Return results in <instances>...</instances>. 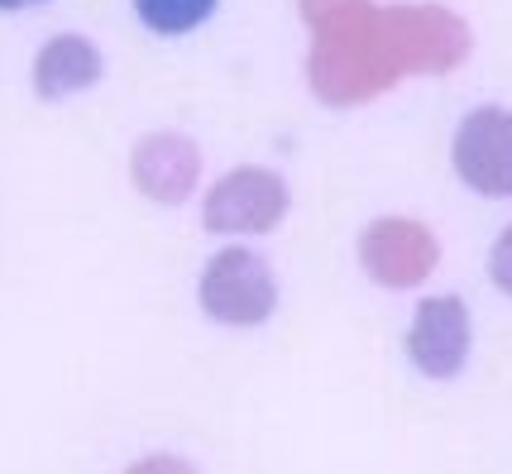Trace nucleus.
I'll use <instances>...</instances> for the list:
<instances>
[{
  "mask_svg": "<svg viewBox=\"0 0 512 474\" xmlns=\"http://www.w3.org/2000/svg\"><path fill=\"white\" fill-rule=\"evenodd\" d=\"M197 302L201 312L221 326H264L278 307V273L259 249L230 245L206 259Z\"/></svg>",
  "mask_w": 512,
  "mask_h": 474,
  "instance_id": "f257e3e1",
  "label": "nucleus"
},
{
  "mask_svg": "<svg viewBox=\"0 0 512 474\" xmlns=\"http://www.w3.org/2000/svg\"><path fill=\"white\" fill-rule=\"evenodd\" d=\"M450 163L465 187L479 197H512V111L508 106H479L460 120Z\"/></svg>",
  "mask_w": 512,
  "mask_h": 474,
  "instance_id": "f03ea898",
  "label": "nucleus"
},
{
  "mask_svg": "<svg viewBox=\"0 0 512 474\" xmlns=\"http://www.w3.org/2000/svg\"><path fill=\"white\" fill-rule=\"evenodd\" d=\"M288 211V187L268 168H235L206 192L201 206V226L225 230V235H245V230H268L283 221Z\"/></svg>",
  "mask_w": 512,
  "mask_h": 474,
  "instance_id": "7ed1b4c3",
  "label": "nucleus"
},
{
  "mask_svg": "<svg viewBox=\"0 0 512 474\" xmlns=\"http://www.w3.org/2000/svg\"><path fill=\"white\" fill-rule=\"evenodd\" d=\"M469 307L460 297H426L412 312V331H407V360L417 364L426 379H455L469 360Z\"/></svg>",
  "mask_w": 512,
  "mask_h": 474,
  "instance_id": "20e7f679",
  "label": "nucleus"
},
{
  "mask_svg": "<svg viewBox=\"0 0 512 474\" xmlns=\"http://www.w3.org/2000/svg\"><path fill=\"white\" fill-rule=\"evenodd\" d=\"M106 77V58L87 34H53L34 53V96L39 101H67L82 96Z\"/></svg>",
  "mask_w": 512,
  "mask_h": 474,
  "instance_id": "39448f33",
  "label": "nucleus"
},
{
  "mask_svg": "<svg viewBox=\"0 0 512 474\" xmlns=\"http://www.w3.org/2000/svg\"><path fill=\"white\" fill-rule=\"evenodd\" d=\"M192 168H197V154L178 135H154L134 149V182L158 202H178L192 182Z\"/></svg>",
  "mask_w": 512,
  "mask_h": 474,
  "instance_id": "423d86ee",
  "label": "nucleus"
},
{
  "mask_svg": "<svg viewBox=\"0 0 512 474\" xmlns=\"http://www.w3.org/2000/svg\"><path fill=\"white\" fill-rule=\"evenodd\" d=\"M139 24L149 34H163V39H178V34H192L201 24L221 10V0H130Z\"/></svg>",
  "mask_w": 512,
  "mask_h": 474,
  "instance_id": "0eeeda50",
  "label": "nucleus"
},
{
  "mask_svg": "<svg viewBox=\"0 0 512 474\" xmlns=\"http://www.w3.org/2000/svg\"><path fill=\"white\" fill-rule=\"evenodd\" d=\"M489 273H493V283L503 288V293L512 297V226L493 240V254H489Z\"/></svg>",
  "mask_w": 512,
  "mask_h": 474,
  "instance_id": "6e6552de",
  "label": "nucleus"
},
{
  "mask_svg": "<svg viewBox=\"0 0 512 474\" xmlns=\"http://www.w3.org/2000/svg\"><path fill=\"white\" fill-rule=\"evenodd\" d=\"M34 5H48V0H0V15H20V10H34Z\"/></svg>",
  "mask_w": 512,
  "mask_h": 474,
  "instance_id": "1a4fd4ad",
  "label": "nucleus"
}]
</instances>
